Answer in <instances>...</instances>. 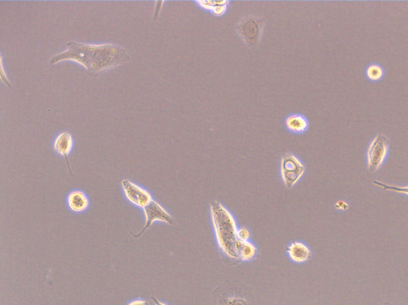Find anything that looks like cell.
<instances>
[{"label": "cell", "instance_id": "obj_1", "mask_svg": "<svg viewBox=\"0 0 408 305\" xmlns=\"http://www.w3.org/2000/svg\"><path fill=\"white\" fill-rule=\"evenodd\" d=\"M131 61L127 50L119 45L88 44L69 42L67 49L52 57L50 62H74L84 67L87 73L97 76Z\"/></svg>", "mask_w": 408, "mask_h": 305}, {"label": "cell", "instance_id": "obj_2", "mask_svg": "<svg viewBox=\"0 0 408 305\" xmlns=\"http://www.w3.org/2000/svg\"><path fill=\"white\" fill-rule=\"evenodd\" d=\"M210 209L215 236L220 249L231 259H238L234 249L238 230L234 216L218 201H213L210 204Z\"/></svg>", "mask_w": 408, "mask_h": 305}, {"label": "cell", "instance_id": "obj_3", "mask_svg": "<svg viewBox=\"0 0 408 305\" xmlns=\"http://www.w3.org/2000/svg\"><path fill=\"white\" fill-rule=\"evenodd\" d=\"M266 25L265 19L262 17L249 15L243 17L238 22L236 32L243 42L249 47L254 49L257 47L261 40Z\"/></svg>", "mask_w": 408, "mask_h": 305}, {"label": "cell", "instance_id": "obj_4", "mask_svg": "<svg viewBox=\"0 0 408 305\" xmlns=\"http://www.w3.org/2000/svg\"><path fill=\"white\" fill-rule=\"evenodd\" d=\"M306 172L304 164L293 154H287L280 162V173L287 189L292 187L301 180Z\"/></svg>", "mask_w": 408, "mask_h": 305}, {"label": "cell", "instance_id": "obj_5", "mask_svg": "<svg viewBox=\"0 0 408 305\" xmlns=\"http://www.w3.org/2000/svg\"><path fill=\"white\" fill-rule=\"evenodd\" d=\"M388 139L384 134H378L372 140L368 152H367V162H368L369 172L375 173L382 166L388 156Z\"/></svg>", "mask_w": 408, "mask_h": 305}, {"label": "cell", "instance_id": "obj_6", "mask_svg": "<svg viewBox=\"0 0 408 305\" xmlns=\"http://www.w3.org/2000/svg\"><path fill=\"white\" fill-rule=\"evenodd\" d=\"M145 216V225L142 231L137 234H132L135 238L141 237L142 234L153 225L156 221L165 222L168 225H176L173 217L169 214L161 205L156 201H151L147 207L143 208Z\"/></svg>", "mask_w": 408, "mask_h": 305}, {"label": "cell", "instance_id": "obj_7", "mask_svg": "<svg viewBox=\"0 0 408 305\" xmlns=\"http://www.w3.org/2000/svg\"><path fill=\"white\" fill-rule=\"evenodd\" d=\"M121 187L124 195L130 204L140 208H144L154 201L151 193L142 187L132 183L130 180L121 181Z\"/></svg>", "mask_w": 408, "mask_h": 305}, {"label": "cell", "instance_id": "obj_8", "mask_svg": "<svg viewBox=\"0 0 408 305\" xmlns=\"http://www.w3.org/2000/svg\"><path fill=\"white\" fill-rule=\"evenodd\" d=\"M74 146V139L72 134L68 132H63L57 134L53 143V148L58 155L64 157L66 160L69 172L73 175L71 165L69 162V155Z\"/></svg>", "mask_w": 408, "mask_h": 305}, {"label": "cell", "instance_id": "obj_9", "mask_svg": "<svg viewBox=\"0 0 408 305\" xmlns=\"http://www.w3.org/2000/svg\"><path fill=\"white\" fill-rule=\"evenodd\" d=\"M284 125L289 132L294 134H302L308 130L310 122L304 115L294 113L285 118Z\"/></svg>", "mask_w": 408, "mask_h": 305}, {"label": "cell", "instance_id": "obj_10", "mask_svg": "<svg viewBox=\"0 0 408 305\" xmlns=\"http://www.w3.org/2000/svg\"><path fill=\"white\" fill-rule=\"evenodd\" d=\"M67 204L74 213H83L90 206V201L86 193L81 190H74L67 197Z\"/></svg>", "mask_w": 408, "mask_h": 305}, {"label": "cell", "instance_id": "obj_11", "mask_svg": "<svg viewBox=\"0 0 408 305\" xmlns=\"http://www.w3.org/2000/svg\"><path fill=\"white\" fill-rule=\"evenodd\" d=\"M290 259L297 263L307 262L311 257V250L308 246L301 242L290 243L287 248Z\"/></svg>", "mask_w": 408, "mask_h": 305}, {"label": "cell", "instance_id": "obj_12", "mask_svg": "<svg viewBox=\"0 0 408 305\" xmlns=\"http://www.w3.org/2000/svg\"><path fill=\"white\" fill-rule=\"evenodd\" d=\"M234 249L238 259L243 261L252 260L257 252V249L252 243L241 241L240 239L236 242Z\"/></svg>", "mask_w": 408, "mask_h": 305}, {"label": "cell", "instance_id": "obj_13", "mask_svg": "<svg viewBox=\"0 0 408 305\" xmlns=\"http://www.w3.org/2000/svg\"><path fill=\"white\" fill-rule=\"evenodd\" d=\"M367 79L372 82H378L383 78L384 69L379 64H371L365 69Z\"/></svg>", "mask_w": 408, "mask_h": 305}, {"label": "cell", "instance_id": "obj_14", "mask_svg": "<svg viewBox=\"0 0 408 305\" xmlns=\"http://www.w3.org/2000/svg\"><path fill=\"white\" fill-rule=\"evenodd\" d=\"M373 184L375 185L382 187L384 190H390L393 191L398 193H402V194H405L408 196V186L405 187H399L395 185H389L386 183H381V181L374 180L373 181Z\"/></svg>", "mask_w": 408, "mask_h": 305}, {"label": "cell", "instance_id": "obj_15", "mask_svg": "<svg viewBox=\"0 0 408 305\" xmlns=\"http://www.w3.org/2000/svg\"><path fill=\"white\" fill-rule=\"evenodd\" d=\"M229 5V1H217V5L215 6L211 13L215 16H223L226 13Z\"/></svg>", "mask_w": 408, "mask_h": 305}, {"label": "cell", "instance_id": "obj_16", "mask_svg": "<svg viewBox=\"0 0 408 305\" xmlns=\"http://www.w3.org/2000/svg\"><path fill=\"white\" fill-rule=\"evenodd\" d=\"M222 305H250V303L243 298H226L221 301Z\"/></svg>", "mask_w": 408, "mask_h": 305}, {"label": "cell", "instance_id": "obj_17", "mask_svg": "<svg viewBox=\"0 0 408 305\" xmlns=\"http://www.w3.org/2000/svg\"><path fill=\"white\" fill-rule=\"evenodd\" d=\"M250 239V232L247 228L242 227L238 230V239L241 241H249Z\"/></svg>", "mask_w": 408, "mask_h": 305}, {"label": "cell", "instance_id": "obj_18", "mask_svg": "<svg viewBox=\"0 0 408 305\" xmlns=\"http://www.w3.org/2000/svg\"><path fill=\"white\" fill-rule=\"evenodd\" d=\"M1 79L4 81V83L6 85H8L9 87H11L10 81L8 79L7 74H5V70H4V62H3L2 57H1Z\"/></svg>", "mask_w": 408, "mask_h": 305}, {"label": "cell", "instance_id": "obj_19", "mask_svg": "<svg viewBox=\"0 0 408 305\" xmlns=\"http://www.w3.org/2000/svg\"><path fill=\"white\" fill-rule=\"evenodd\" d=\"M127 305H149L147 301L143 300V299H137V300L132 301Z\"/></svg>", "mask_w": 408, "mask_h": 305}, {"label": "cell", "instance_id": "obj_20", "mask_svg": "<svg viewBox=\"0 0 408 305\" xmlns=\"http://www.w3.org/2000/svg\"><path fill=\"white\" fill-rule=\"evenodd\" d=\"M151 300H153L155 305H168L165 303H163L161 301L157 300V299L154 297H151Z\"/></svg>", "mask_w": 408, "mask_h": 305}, {"label": "cell", "instance_id": "obj_21", "mask_svg": "<svg viewBox=\"0 0 408 305\" xmlns=\"http://www.w3.org/2000/svg\"><path fill=\"white\" fill-rule=\"evenodd\" d=\"M383 305H393V304H392V303L387 302L384 303Z\"/></svg>", "mask_w": 408, "mask_h": 305}]
</instances>
